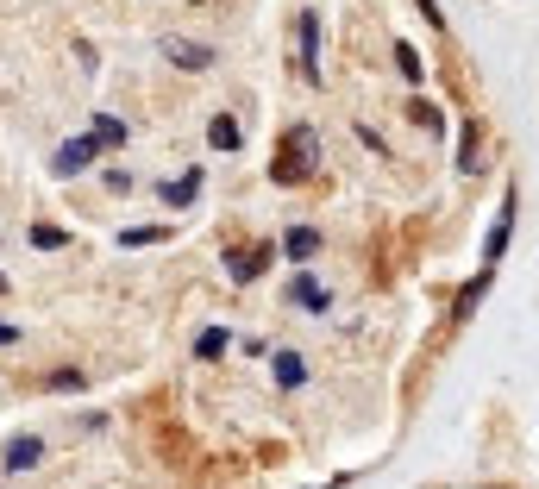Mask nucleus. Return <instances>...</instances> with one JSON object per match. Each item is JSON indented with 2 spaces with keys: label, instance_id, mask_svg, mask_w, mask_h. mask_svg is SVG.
I'll use <instances>...</instances> for the list:
<instances>
[{
  "label": "nucleus",
  "instance_id": "20",
  "mask_svg": "<svg viewBox=\"0 0 539 489\" xmlns=\"http://www.w3.org/2000/svg\"><path fill=\"white\" fill-rule=\"evenodd\" d=\"M395 69H402L408 82H420V51H414V44H395Z\"/></svg>",
  "mask_w": 539,
  "mask_h": 489
},
{
  "label": "nucleus",
  "instance_id": "8",
  "mask_svg": "<svg viewBox=\"0 0 539 489\" xmlns=\"http://www.w3.org/2000/svg\"><path fill=\"white\" fill-rule=\"evenodd\" d=\"M201 195V170H189V176H176V182H163V207H189Z\"/></svg>",
  "mask_w": 539,
  "mask_h": 489
},
{
  "label": "nucleus",
  "instance_id": "14",
  "mask_svg": "<svg viewBox=\"0 0 539 489\" xmlns=\"http://www.w3.org/2000/svg\"><path fill=\"white\" fill-rule=\"evenodd\" d=\"M95 145H101V151H113V145H126V126L113 120V113H101V120H95Z\"/></svg>",
  "mask_w": 539,
  "mask_h": 489
},
{
  "label": "nucleus",
  "instance_id": "12",
  "mask_svg": "<svg viewBox=\"0 0 539 489\" xmlns=\"http://www.w3.org/2000/svg\"><path fill=\"white\" fill-rule=\"evenodd\" d=\"M264 264H270V251H232V276H239V283L264 276Z\"/></svg>",
  "mask_w": 539,
  "mask_h": 489
},
{
  "label": "nucleus",
  "instance_id": "17",
  "mask_svg": "<svg viewBox=\"0 0 539 489\" xmlns=\"http://www.w3.org/2000/svg\"><path fill=\"white\" fill-rule=\"evenodd\" d=\"M163 239H170V232H163V226H132V232H120V245H163Z\"/></svg>",
  "mask_w": 539,
  "mask_h": 489
},
{
  "label": "nucleus",
  "instance_id": "19",
  "mask_svg": "<svg viewBox=\"0 0 539 489\" xmlns=\"http://www.w3.org/2000/svg\"><path fill=\"white\" fill-rule=\"evenodd\" d=\"M483 289H489V270H483V276H477V283H471V289H464V295H458V308H452V314H458V320H471V308H477V301H483Z\"/></svg>",
  "mask_w": 539,
  "mask_h": 489
},
{
  "label": "nucleus",
  "instance_id": "21",
  "mask_svg": "<svg viewBox=\"0 0 539 489\" xmlns=\"http://www.w3.org/2000/svg\"><path fill=\"white\" fill-rule=\"evenodd\" d=\"M51 389H69V395H76V389H82V370H51Z\"/></svg>",
  "mask_w": 539,
  "mask_h": 489
},
{
  "label": "nucleus",
  "instance_id": "15",
  "mask_svg": "<svg viewBox=\"0 0 539 489\" xmlns=\"http://www.w3.org/2000/svg\"><path fill=\"white\" fill-rule=\"evenodd\" d=\"M408 120H414V126H427V132H439V126H445V113H439L433 101H420V95H414V101H408Z\"/></svg>",
  "mask_w": 539,
  "mask_h": 489
},
{
  "label": "nucleus",
  "instance_id": "10",
  "mask_svg": "<svg viewBox=\"0 0 539 489\" xmlns=\"http://www.w3.org/2000/svg\"><path fill=\"white\" fill-rule=\"evenodd\" d=\"M301 51H308V76H320V19L301 13Z\"/></svg>",
  "mask_w": 539,
  "mask_h": 489
},
{
  "label": "nucleus",
  "instance_id": "23",
  "mask_svg": "<svg viewBox=\"0 0 539 489\" xmlns=\"http://www.w3.org/2000/svg\"><path fill=\"white\" fill-rule=\"evenodd\" d=\"M0 295H7V276H0Z\"/></svg>",
  "mask_w": 539,
  "mask_h": 489
},
{
  "label": "nucleus",
  "instance_id": "9",
  "mask_svg": "<svg viewBox=\"0 0 539 489\" xmlns=\"http://www.w3.org/2000/svg\"><path fill=\"white\" fill-rule=\"evenodd\" d=\"M207 145H214V151H239V120L214 113V120H207Z\"/></svg>",
  "mask_w": 539,
  "mask_h": 489
},
{
  "label": "nucleus",
  "instance_id": "7",
  "mask_svg": "<svg viewBox=\"0 0 539 489\" xmlns=\"http://www.w3.org/2000/svg\"><path fill=\"white\" fill-rule=\"evenodd\" d=\"M38 458H44V439H32V433H19L13 446H7V471H32Z\"/></svg>",
  "mask_w": 539,
  "mask_h": 489
},
{
  "label": "nucleus",
  "instance_id": "1",
  "mask_svg": "<svg viewBox=\"0 0 539 489\" xmlns=\"http://www.w3.org/2000/svg\"><path fill=\"white\" fill-rule=\"evenodd\" d=\"M283 151H289L283 163H295V170L308 176L314 163H320V132H314V126H289V132H283Z\"/></svg>",
  "mask_w": 539,
  "mask_h": 489
},
{
  "label": "nucleus",
  "instance_id": "16",
  "mask_svg": "<svg viewBox=\"0 0 539 489\" xmlns=\"http://www.w3.org/2000/svg\"><path fill=\"white\" fill-rule=\"evenodd\" d=\"M477 163H483V157H477V126H464V132H458V170L471 176Z\"/></svg>",
  "mask_w": 539,
  "mask_h": 489
},
{
  "label": "nucleus",
  "instance_id": "18",
  "mask_svg": "<svg viewBox=\"0 0 539 489\" xmlns=\"http://www.w3.org/2000/svg\"><path fill=\"white\" fill-rule=\"evenodd\" d=\"M32 245H38V251H63L69 232H63V226H32Z\"/></svg>",
  "mask_w": 539,
  "mask_h": 489
},
{
  "label": "nucleus",
  "instance_id": "4",
  "mask_svg": "<svg viewBox=\"0 0 539 489\" xmlns=\"http://www.w3.org/2000/svg\"><path fill=\"white\" fill-rule=\"evenodd\" d=\"M508 226H514V189H508V201L496 207V226H489V239H483V264L496 270V258L508 251Z\"/></svg>",
  "mask_w": 539,
  "mask_h": 489
},
{
  "label": "nucleus",
  "instance_id": "2",
  "mask_svg": "<svg viewBox=\"0 0 539 489\" xmlns=\"http://www.w3.org/2000/svg\"><path fill=\"white\" fill-rule=\"evenodd\" d=\"M95 157H101V145H95V132H88V138H69V145H63L51 163H57V176H82Z\"/></svg>",
  "mask_w": 539,
  "mask_h": 489
},
{
  "label": "nucleus",
  "instance_id": "3",
  "mask_svg": "<svg viewBox=\"0 0 539 489\" xmlns=\"http://www.w3.org/2000/svg\"><path fill=\"white\" fill-rule=\"evenodd\" d=\"M163 57L176 69H207L214 63V44H195V38H163Z\"/></svg>",
  "mask_w": 539,
  "mask_h": 489
},
{
  "label": "nucleus",
  "instance_id": "5",
  "mask_svg": "<svg viewBox=\"0 0 539 489\" xmlns=\"http://www.w3.org/2000/svg\"><path fill=\"white\" fill-rule=\"evenodd\" d=\"M289 301H295L301 314H326V308H333V295H326L314 276H295V283H289Z\"/></svg>",
  "mask_w": 539,
  "mask_h": 489
},
{
  "label": "nucleus",
  "instance_id": "22",
  "mask_svg": "<svg viewBox=\"0 0 539 489\" xmlns=\"http://www.w3.org/2000/svg\"><path fill=\"white\" fill-rule=\"evenodd\" d=\"M0 345H19V326H7V320H0Z\"/></svg>",
  "mask_w": 539,
  "mask_h": 489
},
{
  "label": "nucleus",
  "instance_id": "11",
  "mask_svg": "<svg viewBox=\"0 0 539 489\" xmlns=\"http://www.w3.org/2000/svg\"><path fill=\"white\" fill-rule=\"evenodd\" d=\"M276 383H283V389H301V383H308V364H301V352H283V358H276Z\"/></svg>",
  "mask_w": 539,
  "mask_h": 489
},
{
  "label": "nucleus",
  "instance_id": "6",
  "mask_svg": "<svg viewBox=\"0 0 539 489\" xmlns=\"http://www.w3.org/2000/svg\"><path fill=\"white\" fill-rule=\"evenodd\" d=\"M283 251H289L295 264H308L314 251H320V232H314V226H289V232H283Z\"/></svg>",
  "mask_w": 539,
  "mask_h": 489
},
{
  "label": "nucleus",
  "instance_id": "13",
  "mask_svg": "<svg viewBox=\"0 0 539 489\" xmlns=\"http://www.w3.org/2000/svg\"><path fill=\"white\" fill-rule=\"evenodd\" d=\"M226 345H232V339H226V326H207V333L195 339V358H226Z\"/></svg>",
  "mask_w": 539,
  "mask_h": 489
}]
</instances>
